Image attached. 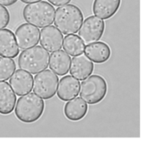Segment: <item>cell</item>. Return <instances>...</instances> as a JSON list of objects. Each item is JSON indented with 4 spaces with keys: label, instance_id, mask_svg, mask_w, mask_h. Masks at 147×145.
Listing matches in <instances>:
<instances>
[{
    "label": "cell",
    "instance_id": "6da1fadb",
    "mask_svg": "<svg viewBox=\"0 0 147 145\" xmlns=\"http://www.w3.org/2000/svg\"><path fill=\"white\" fill-rule=\"evenodd\" d=\"M83 21L82 10L75 5L67 4L60 6L55 11V26L64 35L75 34L79 31Z\"/></svg>",
    "mask_w": 147,
    "mask_h": 145
},
{
    "label": "cell",
    "instance_id": "7a4b0ae2",
    "mask_svg": "<svg viewBox=\"0 0 147 145\" xmlns=\"http://www.w3.org/2000/svg\"><path fill=\"white\" fill-rule=\"evenodd\" d=\"M44 109L43 99L36 93L30 92L18 98L15 107V115L22 123H33L42 117Z\"/></svg>",
    "mask_w": 147,
    "mask_h": 145
},
{
    "label": "cell",
    "instance_id": "3957f363",
    "mask_svg": "<svg viewBox=\"0 0 147 145\" xmlns=\"http://www.w3.org/2000/svg\"><path fill=\"white\" fill-rule=\"evenodd\" d=\"M49 54L42 46H34L23 50L18 57V66L30 74H38L49 65Z\"/></svg>",
    "mask_w": 147,
    "mask_h": 145
},
{
    "label": "cell",
    "instance_id": "277c9868",
    "mask_svg": "<svg viewBox=\"0 0 147 145\" xmlns=\"http://www.w3.org/2000/svg\"><path fill=\"white\" fill-rule=\"evenodd\" d=\"M55 10L49 2L40 1L25 5L23 10L24 20L38 28H44L54 23Z\"/></svg>",
    "mask_w": 147,
    "mask_h": 145
},
{
    "label": "cell",
    "instance_id": "5b68a950",
    "mask_svg": "<svg viewBox=\"0 0 147 145\" xmlns=\"http://www.w3.org/2000/svg\"><path fill=\"white\" fill-rule=\"evenodd\" d=\"M107 94V83L99 75H91L82 81L80 88L81 97L90 105H94L106 97Z\"/></svg>",
    "mask_w": 147,
    "mask_h": 145
},
{
    "label": "cell",
    "instance_id": "8992f818",
    "mask_svg": "<svg viewBox=\"0 0 147 145\" xmlns=\"http://www.w3.org/2000/svg\"><path fill=\"white\" fill-rule=\"evenodd\" d=\"M53 70L44 69L34 78L33 91L42 99L48 100L55 97L57 92L59 78Z\"/></svg>",
    "mask_w": 147,
    "mask_h": 145
},
{
    "label": "cell",
    "instance_id": "52a82bcc",
    "mask_svg": "<svg viewBox=\"0 0 147 145\" xmlns=\"http://www.w3.org/2000/svg\"><path fill=\"white\" fill-rule=\"evenodd\" d=\"M105 22L96 17L89 16L82 23L78 36L85 44H92L98 42L105 32Z\"/></svg>",
    "mask_w": 147,
    "mask_h": 145
},
{
    "label": "cell",
    "instance_id": "ba28073f",
    "mask_svg": "<svg viewBox=\"0 0 147 145\" xmlns=\"http://www.w3.org/2000/svg\"><path fill=\"white\" fill-rule=\"evenodd\" d=\"M40 33L38 27L33 25L29 23L20 25L15 32L19 49L25 50L36 46L40 41Z\"/></svg>",
    "mask_w": 147,
    "mask_h": 145
},
{
    "label": "cell",
    "instance_id": "9c48e42d",
    "mask_svg": "<svg viewBox=\"0 0 147 145\" xmlns=\"http://www.w3.org/2000/svg\"><path fill=\"white\" fill-rule=\"evenodd\" d=\"M40 44L49 52L57 51L63 45L62 33L55 26L44 27L40 33Z\"/></svg>",
    "mask_w": 147,
    "mask_h": 145
},
{
    "label": "cell",
    "instance_id": "30bf717a",
    "mask_svg": "<svg viewBox=\"0 0 147 145\" xmlns=\"http://www.w3.org/2000/svg\"><path fill=\"white\" fill-rule=\"evenodd\" d=\"M94 66L86 55H79L74 57L70 64V74L78 80H84L92 75Z\"/></svg>",
    "mask_w": 147,
    "mask_h": 145
},
{
    "label": "cell",
    "instance_id": "8fae6325",
    "mask_svg": "<svg viewBox=\"0 0 147 145\" xmlns=\"http://www.w3.org/2000/svg\"><path fill=\"white\" fill-rule=\"evenodd\" d=\"M10 84L17 96L22 97L32 91L34 84L33 77L24 69H18L14 72L10 79Z\"/></svg>",
    "mask_w": 147,
    "mask_h": 145
},
{
    "label": "cell",
    "instance_id": "7c38bea8",
    "mask_svg": "<svg viewBox=\"0 0 147 145\" xmlns=\"http://www.w3.org/2000/svg\"><path fill=\"white\" fill-rule=\"evenodd\" d=\"M80 88L81 84L78 79L73 76H65L59 82L56 94L60 100L67 102L77 97L80 94Z\"/></svg>",
    "mask_w": 147,
    "mask_h": 145
},
{
    "label": "cell",
    "instance_id": "4fadbf2b",
    "mask_svg": "<svg viewBox=\"0 0 147 145\" xmlns=\"http://www.w3.org/2000/svg\"><path fill=\"white\" fill-rule=\"evenodd\" d=\"M19 54L16 35L9 29L0 30V57L15 58Z\"/></svg>",
    "mask_w": 147,
    "mask_h": 145
},
{
    "label": "cell",
    "instance_id": "5bb4252c",
    "mask_svg": "<svg viewBox=\"0 0 147 145\" xmlns=\"http://www.w3.org/2000/svg\"><path fill=\"white\" fill-rule=\"evenodd\" d=\"M88 110V103L82 97H76L67 101L63 109L65 116L72 122L82 120L87 116Z\"/></svg>",
    "mask_w": 147,
    "mask_h": 145
},
{
    "label": "cell",
    "instance_id": "9a60e30c",
    "mask_svg": "<svg viewBox=\"0 0 147 145\" xmlns=\"http://www.w3.org/2000/svg\"><path fill=\"white\" fill-rule=\"evenodd\" d=\"M17 103V96L11 84L0 81V115H10L13 112Z\"/></svg>",
    "mask_w": 147,
    "mask_h": 145
},
{
    "label": "cell",
    "instance_id": "2e32d148",
    "mask_svg": "<svg viewBox=\"0 0 147 145\" xmlns=\"http://www.w3.org/2000/svg\"><path fill=\"white\" fill-rule=\"evenodd\" d=\"M85 55L95 63H104L110 59L112 50L107 44L98 41L86 46Z\"/></svg>",
    "mask_w": 147,
    "mask_h": 145
},
{
    "label": "cell",
    "instance_id": "e0dca14e",
    "mask_svg": "<svg viewBox=\"0 0 147 145\" xmlns=\"http://www.w3.org/2000/svg\"><path fill=\"white\" fill-rule=\"evenodd\" d=\"M121 5V0H94L93 13L94 16L107 20L113 18Z\"/></svg>",
    "mask_w": 147,
    "mask_h": 145
},
{
    "label": "cell",
    "instance_id": "ac0fdd59",
    "mask_svg": "<svg viewBox=\"0 0 147 145\" xmlns=\"http://www.w3.org/2000/svg\"><path fill=\"white\" fill-rule=\"evenodd\" d=\"M70 55L65 50H59L52 52L49 57V68L58 76H65L70 69Z\"/></svg>",
    "mask_w": 147,
    "mask_h": 145
},
{
    "label": "cell",
    "instance_id": "d6986e66",
    "mask_svg": "<svg viewBox=\"0 0 147 145\" xmlns=\"http://www.w3.org/2000/svg\"><path fill=\"white\" fill-rule=\"evenodd\" d=\"M63 50L70 56L76 57L85 52V43L75 34L67 35L63 39Z\"/></svg>",
    "mask_w": 147,
    "mask_h": 145
},
{
    "label": "cell",
    "instance_id": "ffe728a7",
    "mask_svg": "<svg viewBox=\"0 0 147 145\" xmlns=\"http://www.w3.org/2000/svg\"><path fill=\"white\" fill-rule=\"evenodd\" d=\"M17 65L13 58L0 57V81H6L11 78L16 71Z\"/></svg>",
    "mask_w": 147,
    "mask_h": 145
},
{
    "label": "cell",
    "instance_id": "44dd1931",
    "mask_svg": "<svg viewBox=\"0 0 147 145\" xmlns=\"http://www.w3.org/2000/svg\"><path fill=\"white\" fill-rule=\"evenodd\" d=\"M11 16L10 12L4 5H0V30L5 29L10 24Z\"/></svg>",
    "mask_w": 147,
    "mask_h": 145
},
{
    "label": "cell",
    "instance_id": "7402d4cb",
    "mask_svg": "<svg viewBox=\"0 0 147 145\" xmlns=\"http://www.w3.org/2000/svg\"><path fill=\"white\" fill-rule=\"evenodd\" d=\"M48 1L55 6H62L65 5H67L68 3H70L72 0H48Z\"/></svg>",
    "mask_w": 147,
    "mask_h": 145
},
{
    "label": "cell",
    "instance_id": "603a6c76",
    "mask_svg": "<svg viewBox=\"0 0 147 145\" xmlns=\"http://www.w3.org/2000/svg\"><path fill=\"white\" fill-rule=\"evenodd\" d=\"M18 2V0H0V5L4 6H11Z\"/></svg>",
    "mask_w": 147,
    "mask_h": 145
},
{
    "label": "cell",
    "instance_id": "cb8c5ba5",
    "mask_svg": "<svg viewBox=\"0 0 147 145\" xmlns=\"http://www.w3.org/2000/svg\"><path fill=\"white\" fill-rule=\"evenodd\" d=\"M40 1H42V0H21L22 3H24V4H32V3H36V2H40Z\"/></svg>",
    "mask_w": 147,
    "mask_h": 145
}]
</instances>
